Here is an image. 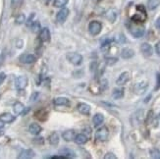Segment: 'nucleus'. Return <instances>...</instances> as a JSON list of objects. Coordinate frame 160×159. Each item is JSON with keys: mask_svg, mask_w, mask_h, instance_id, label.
I'll return each instance as SVG.
<instances>
[{"mask_svg": "<svg viewBox=\"0 0 160 159\" xmlns=\"http://www.w3.org/2000/svg\"><path fill=\"white\" fill-rule=\"evenodd\" d=\"M136 9H138V12L132 17V20L136 23L144 22L145 19H146V13H145L144 6L139 5V6H136Z\"/></svg>", "mask_w": 160, "mask_h": 159, "instance_id": "1", "label": "nucleus"}, {"mask_svg": "<svg viewBox=\"0 0 160 159\" xmlns=\"http://www.w3.org/2000/svg\"><path fill=\"white\" fill-rule=\"evenodd\" d=\"M102 29V24L98 21H91L89 24V32L91 35H97Z\"/></svg>", "mask_w": 160, "mask_h": 159, "instance_id": "2", "label": "nucleus"}, {"mask_svg": "<svg viewBox=\"0 0 160 159\" xmlns=\"http://www.w3.org/2000/svg\"><path fill=\"white\" fill-rule=\"evenodd\" d=\"M66 57L69 60L70 63H72L75 66H79L83 62V56L77 52H69Z\"/></svg>", "mask_w": 160, "mask_h": 159, "instance_id": "3", "label": "nucleus"}, {"mask_svg": "<svg viewBox=\"0 0 160 159\" xmlns=\"http://www.w3.org/2000/svg\"><path fill=\"white\" fill-rule=\"evenodd\" d=\"M144 26L141 25H132L130 26V32L134 37L139 38L144 34Z\"/></svg>", "mask_w": 160, "mask_h": 159, "instance_id": "4", "label": "nucleus"}, {"mask_svg": "<svg viewBox=\"0 0 160 159\" xmlns=\"http://www.w3.org/2000/svg\"><path fill=\"white\" fill-rule=\"evenodd\" d=\"M108 135H109V131L106 127H102V128H99L95 132V138L97 140H100V141H105L107 140L108 138Z\"/></svg>", "mask_w": 160, "mask_h": 159, "instance_id": "5", "label": "nucleus"}, {"mask_svg": "<svg viewBox=\"0 0 160 159\" xmlns=\"http://www.w3.org/2000/svg\"><path fill=\"white\" fill-rule=\"evenodd\" d=\"M147 87L148 85L146 82H138V84H136L135 87H134V91H135V93L138 94V95H141V94H144L145 91H146Z\"/></svg>", "mask_w": 160, "mask_h": 159, "instance_id": "6", "label": "nucleus"}, {"mask_svg": "<svg viewBox=\"0 0 160 159\" xmlns=\"http://www.w3.org/2000/svg\"><path fill=\"white\" fill-rule=\"evenodd\" d=\"M15 85L17 90H24L28 85V78L26 76H19L15 81Z\"/></svg>", "mask_w": 160, "mask_h": 159, "instance_id": "7", "label": "nucleus"}, {"mask_svg": "<svg viewBox=\"0 0 160 159\" xmlns=\"http://www.w3.org/2000/svg\"><path fill=\"white\" fill-rule=\"evenodd\" d=\"M19 60L24 64H33L36 62V56L33 54H29V53H25V54H22L19 57Z\"/></svg>", "mask_w": 160, "mask_h": 159, "instance_id": "8", "label": "nucleus"}, {"mask_svg": "<svg viewBox=\"0 0 160 159\" xmlns=\"http://www.w3.org/2000/svg\"><path fill=\"white\" fill-rule=\"evenodd\" d=\"M68 15H69V9L67 8H62L61 10L58 12L57 15H56V20L58 23L62 24L66 21V19L68 18Z\"/></svg>", "mask_w": 160, "mask_h": 159, "instance_id": "9", "label": "nucleus"}, {"mask_svg": "<svg viewBox=\"0 0 160 159\" xmlns=\"http://www.w3.org/2000/svg\"><path fill=\"white\" fill-rule=\"evenodd\" d=\"M141 51L145 57H150V56L153 54L152 46H151L149 43H146V42L142 43L141 45Z\"/></svg>", "mask_w": 160, "mask_h": 159, "instance_id": "10", "label": "nucleus"}, {"mask_svg": "<svg viewBox=\"0 0 160 159\" xmlns=\"http://www.w3.org/2000/svg\"><path fill=\"white\" fill-rule=\"evenodd\" d=\"M130 81V73L129 72H123L120 76L118 77L116 84L118 85H124Z\"/></svg>", "mask_w": 160, "mask_h": 159, "instance_id": "11", "label": "nucleus"}, {"mask_svg": "<svg viewBox=\"0 0 160 159\" xmlns=\"http://www.w3.org/2000/svg\"><path fill=\"white\" fill-rule=\"evenodd\" d=\"M39 39L42 42H47L50 40V32L48 28H43L39 31Z\"/></svg>", "mask_w": 160, "mask_h": 159, "instance_id": "12", "label": "nucleus"}, {"mask_svg": "<svg viewBox=\"0 0 160 159\" xmlns=\"http://www.w3.org/2000/svg\"><path fill=\"white\" fill-rule=\"evenodd\" d=\"M62 138H64V140L66 141H72L75 140L76 138V132L73 130H67L62 132Z\"/></svg>", "mask_w": 160, "mask_h": 159, "instance_id": "13", "label": "nucleus"}, {"mask_svg": "<svg viewBox=\"0 0 160 159\" xmlns=\"http://www.w3.org/2000/svg\"><path fill=\"white\" fill-rule=\"evenodd\" d=\"M77 109L81 114L84 115H89V112H91V106L86 104V103H79Z\"/></svg>", "mask_w": 160, "mask_h": 159, "instance_id": "14", "label": "nucleus"}, {"mask_svg": "<svg viewBox=\"0 0 160 159\" xmlns=\"http://www.w3.org/2000/svg\"><path fill=\"white\" fill-rule=\"evenodd\" d=\"M59 154L64 156V157H65L66 159L67 158H74L75 156H76L75 152L73 151V150L70 149V148H67V147H63V148H61L59 150Z\"/></svg>", "mask_w": 160, "mask_h": 159, "instance_id": "15", "label": "nucleus"}, {"mask_svg": "<svg viewBox=\"0 0 160 159\" xmlns=\"http://www.w3.org/2000/svg\"><path fill=\"white\" fill-rule=\"evenodd\" d=\"M36 153H34V150L31 149H25L21 151V153L19 154L18 158H21V159H29V158H33L34 157Z\"/></svg>", "mask_w": 160, "mask_h": 159, "instance_id": "16", "label": "nucleus"}, {"mask_svg": "<svg viewBox=\"0 0 160 159\" xmlns=\"http://www.w3.org/2000/svg\"><path fill=\"white\" fill-rule=\"evenodd\" d=\"M135 55V51L133 49L129 48V47H125L121 51V57L123 59H130Z\"/></svg>", "mask_w": 160, "mask_h": 159, "instance_id": "17", "label": "nucleus"}, {"mask_svg": "<svg viewBox=\"0 0 160 159\" xmlns=\"http://www.w3.org/2000/svg\"><path fill=\"white\" fill-rule=\"evenodd\" d=\"M53 103L56 106H68L70 104V101L66 97H56L53 99Z\"/></svg>", "mask_w": 160, "mask_h": 159, "instance_id": "18", "label": "nucleus"}, {"mask_svg": "<svg viewBox=\"0 0 160 159\" xmlns=\"http://www.w3.org/2000/svg\"><path fill=\"white\" fill-rule=\"evenodd\" d=\"M41 127H40L39 124L36 123H33L29 127V132H31V135H37L41 132Z\"/></svg>", "mask_w": 160, "mask_h": 159, "instance_id": "19", "label": "nucleus"}, {"mask_svg": "<svg viewBox=\"0 0 160 159\" xmlns=\"http://www.w3.org/2000/svg\"><path fill=\"white\" fill-rule=\"evenodd\" d=\"M59 138H60L59 135H58L57 132H53L50 135H49V138H48L49 143H50L51 145L56 146V145H58V143H59Z\"/></svg>", "mask_w": 160, "mask_h": 159, "instance_id": "20", "label": "nucleus"}, {"mask_svg": "<svg viewBox=\"0 0 160 159\" xmlns=\"http://www.w3.org/2000/svg\"><path fill=\"white\" fill-rule=\"evenodd\" d=\"M106 18L109 22L114 23L116 19H117V12H116V10H114V9H110V10L106 12Z\"/></svg>", "mask_w": 160, "mask_h": 159, "instance_id": "21", "label": "nucleus"}, {"mask_svg": "<svg viewBox=\"0 0 160 159\" xmlns=\"http://www.w3.org/2000/svg\"><path fill=\"white\" fill-rule=\"evenodd\" d=\"M13 110H14V112H15L17 115L23 114V113H24V110H25V106H24V104H23V103L18 101V102L14 103Z\"/></svg>", "mask_w": 160, "mask_h": 159, "instance_id": "22", "label": "nucleus"}, {"mask_svg": "<svg viewBox=\"0 0 160 159\" xmlns=\"http://www.w3.org/2000/svg\"><path fill=\"white\" fill-rule=\"evenodd\" d=\"M0 120L4 123H12L14 120H15V117L13 116L12 114L10 113H3L2 115H0Z\"/></svg>", "mask_w": 160, "mask_h": 159, "instance_id": "23", "label": "nucleus"}, {"mask_svg": "<svg viewBox=\"0 0 160 159\" xmlns=\"http://www.w3.org/2000/svg\"><path fill=\"white\" fill-rule=\"evenodd\" d=\"M103 121H104V116H103L102 114H100V113L95 114L94 116V119H92V122H94V125L95 127L100 126L101 124L103 123Z\"/></svg>", "mask_w": 160, "mask_h": 159, "instance_id": "24", "label": "nucleus"}, {"mask_svg": "<svg viewBox=\"0 0 160 159\" xmlns=\"http://www.w3.org/2000/svg\"><path fill=\"white\" fill-rule=\"evenodd\" d=\"M88 140H89V138L85 134L76 135V138H75L76 143H77L78 144H85L86 141H88Z\"/></svg>", "mask_w": 160, "mask_h": 159, "instance_id": "25", "label": "nucleus"}, {"mask_svg": "<svg viewBox=\"0 0 160 159\" xmlns=\"http://www.w3.org/2000/svg\"><path fill=\"white\" fill-rule=\"evenodd\" d=\"M124 88H115L113 90L112 97L114 99H121L124 96Z\"/></svg>", "mask_w": 160, "mask_h": 159, "instance_id": "26", "label": "nucleus"}, {"mask_svg": "<svg viewBox=\"0 0 160 159\" xmlns=\"http://www.w3.org/2000/svg\"><path fill=\"white\" fill-rule=\"evenodd\" d=\"M110 45H111V40L109 38H105L101 41V50L103 52H107L110 48Z\"/></svg>", "mask_w": 160, "mask_h": 159, "instance_id": "27", "label": "nucleus"}, {"mask_svg": "<svg viewBox=\"0 0 160 159\" xmlns=\"http://www.w3.org/2000/svg\"><path fill=\"white\" fill-rule=\"evenodd\" d=\"M160 0H148L147 1V8L149 10H154L159 6Z\"/></svg>", "mask_w": 160, "mask_h": 159, "instance_id": "28", "label": "nucleus"}, {"mask_svg": "<svg viewBox=\"0 0 160 159\" xmlns=\"http://www.w3.org/2000/svg\"><path fill=\"white\" fill-rule=\"evenodd\" d=\"M68 3V0H54L53 6L56 8H64Z\"/></svg>", "mask_w": 160, "mask_h": 159, "instance_id": "29", "label": "nucleus"}, {"mask_svg": "<svg viewBox=\"0 0 160 159\" xmlns=\"http://www.w3.org/2000/svg\"><path fill=\"white\" fill-rule=\"evenodd\" d=\"M150 156L154 159H159L160 158V151L157 148H151L149 150Z\"/></svg>", "mask_w": 160, "mask_h": 159, "instance_id": "30", "label": "nucleus"}, {"mask_svg": "<svg viewBox=\"0 0 160 159\" xmlns=\"http://www.w3.org/2000/svg\"><path fill=\"white\" fill-rule=\"evenodd\" d=\"M30 28H31V31L34 32H39L40 31V24L39 21H34Z\"/></svg>", "mask_w": 160, "mask_h": 159, "instance_id": "31", "label": "nucleus"}, {"mask_svg": "<svg viewBox=\"0 0 160 159\" xmlns=\"http://www.w3.org/2000/svg\"><path fill=\"white\" fill-rule=\"evenodd\" d=\"M25 21H26V17L24 14H20L16 18V24H18V25H22L23 23H25Z\"/></svg>", "mask_w": 160, "mask_h": 159, "instance_id": "32", "label": "nucleus"}, {"mask_svg": "<svg viewBox=\"0 0 160 159\" xmlns=\"http://www.w3.org/2000/svg\"><path fill=\"white\" fill-rule=\"evenodd\" d=\"M22 4H23V0H12V1H11V6H12V8L14 9L19 8Z\"/></svg>", "mask_w": 160, "mask_h": 159, "instance_id": "33", "label": "nucleus"}, {"mask_svg": "<svg viewBox=\"0 0 160 159\" xmlns=\"http://www.w3.org/2000/svg\"><path fill=\"white\" fill-rule=\"evenodd\" d=\"M99 85H100V90H105L107 87H108V81L107 80H102V81L100 82V84H99Z\"/></svg>", "mask_w": 160, "mask_h": 159, "instance_id": "34", "label": "nucleus"}, {"mask_svg": "<svg viewBox=\"0 0 160 159\" xmlns=\"http://www.w3.org/2000/svg\"><path fill=\"white\" fill-rule=\"evenodd\" d=\"M117 61H118V59L115 58V57H107L105 59V62H106L107 65H113V64H115Z\"/></svg>", "mask_w": 160, "mask_h": 159, "instance_id": "35", "label": "nucleus"}, {"mask_svg": "<svg viewBox=\"0 0 160 159\" xmlns=\"http://www.w3.org/2000/svg\"><path fill=\"white\" fill-rule=\"evenodd\" d=\"M34 17H36V15L34 14H31L30 17H29V19L27 21V26H31V25H33V23L34 22Z\"/></svg>", "mask_w": 160, "mask_h": 159, "instance_id": "36", "label": "nucleus"}, {"mask_svg": "<svg viewBox=\"0 0 160 159\" xmlns=\"http://www.w3.org/2000/svg\"><path fill=\"white\" fill-rule=\"evenodd\" d=\"M34 143H36V144H43L44 143V138H41V137H39V138H34Z\"/></svg>", "mask_w": 160, "mask_h": 159, "instance_id": "37", "label": "nucleus"}, {"mask_svg": "<svg viewBox=\"0 0 160 159\" xmlns=\"http://www.w3.org/2000/svg\"><path fill=\"white\" fill-rule=\"evenodd\" d=\"M159 88H160V73H158L156 75V85H155L154 90H158Z\"/></svg>", "mask_w": 160, "mask_h": 159, "instance_id": "38", "label": "nucleus"}, {"mask_svg": "<svg viewBox=\"0 0 160 159\" xmlns=\"http://www.w3.org/2000/svg\"><path fill=\"white\" fill-rule=\"evenodd\" d=\"M152 111H149L148 112V116H147V119H146V122L147 124H150L152 122V118H153V115H152Z\"/></svg>", "mask_w": 160, "mask_h": 159, "instance_id": "39", "label": "nucleus"}, {"mask_svg": "<svg viewBox=\"0 0 160 159\" xmlns=\"http://www.w3.org/2000/svg\"><path fill=\"white\" fill-rule=\"evenodd\" d=\"M104 158H105V159H116L117 157H116V155H114L113 153L108 152L105 156H104Z\"/></svg>", "mask_w": 160, "mask_h": 159, "instance_id": "40", "label": "nucleus"}, {"mask_svg": "<svg viewBox=\"0 0 160 159\" xmlns=\"http://www.w3.org/2000/svg\"><path fill=\"white\" fill-rule=\"evenodd\" d=\"M5 79H6V75H5V73L1 72V73H0V85L3 84V82L5 81Z\"/></svg>", "mask_w": 160, "mask_h": 159, "instance_id": "41", "label": "nucleus"}, {"mask_svg": "<svg viewBox=\"0 0 160 159\" xmlns=\"http://www.w3.org/2000/svg\"><path fill=\"white\" fill-rule=\"evenodd\" d=\"M155 52L157 55L160 56V40L155 44Z\"/></svg>", "mask_w": 160, "mask_h": 159, "instance_id": "42", "label": "nucleus"}, {"mask_svg": "<svg viewBox=\"0 0 160 159\" xmlns=\"http://www.w3.org/2000/svg\"><path fill=\"white\" fill-rule=\"evenodd\" d=\"M155 26H156V29L160 32V17L157 18L156 21H155Z\"/></svg>", "mask_w": 160, "mask_h": 159, "instance_id": "43", "label": "nucleus"}, {"mask_svg": "<svg viewBox=\"0 0 160 159\" xmlns=\"http://www.w3.org/2000/svg\"><path fill=\"white\" fill-rule=\"evenodd\" d=\"M37 95H39V92H34L33 95H31V101H34L36 98L37 97Z\"/></svg>", "mask_w": 160, "mask_h": 159, "instance_id": "44", "label": "nucleus"}, {"mask_svg": "<svg viewBox=\"0 0 160 159\" xmlns=\"http://www.w3.org/2000/svg\"><path fill=\"white\" fill-rule=\"evenodd\" d=\"M96 70V63H92L91 65V71H92V72H94V71H95Z\"/></svg>", "mask_w": 160, "mask_h": 159, "instance_id": "45", "label": "nucleus"}, {"mask_svg": "<svg viewBox=\"0 0 160 159\" xmlns=\"http://www.w3.org/2000/svg\"><path fill=\"white\" fill-rule=\"evenodd\" d=\"M22 46H23V41H22V40L17 41V47H19V48H21Z\"/></svg>", "mask_w": 160, "mask_h": 159, "instance_id": "46", "label": "nucleus"}, {"mask_svg": "<svg viewBox=\"0 0 160 159\" xmlns=\"http://www.w3.org/2000/svg\"><path fill=\"white\" fill-rule=\"evenodd\" d=\"M4 127V122H2L1 120H0V129H2Z\"/></svg>", "mask_w": 160, "mask_h": 159, "instance_id": "47", "label": "nucleus"}, {"mask_svg": "<svg viewBox=\"0 0 160 159\" xmlns=\"http://www.w3.org/2000/svg\"><path fill=\"white\" fill-rule=\"evenodd\" d=\"M158 118H159V119H160V113H159V115H158Z\"/></svg>", "mask_w": 160, "mask_h": 159, "instance_id": "48", "label": "nucleus"}, {"mask_svg": "<svg viewBox=\"0 0 160 159\" xmlns=\"http://www.w3.org/2000/svg\"><path fill=\"white\" fill-rule=\"evenodd\" d=\"M46 1H50V0H46Z\"/></svg>", "mask_w": 160, "mask_h": 159, "instance_id": "49", "label": "nucleus"}]
</instances>
